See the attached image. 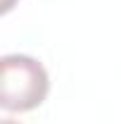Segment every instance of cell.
Returning <instances> with one entry per match:
<instances>
[{
    "label": "cell",
    "mask_w": 121,
    "mask_h": 124,
    "mask_svg": "<svg viewBox=\"0 0 121 124\" xmlns=\"http://www.w3.org/2000/svg\"><path fill=\"white\" fill-rule=\"evenodd\" d=\"M50 91L45 67L31 55H5L0 60V108L7 112H29L43 105Z\"/></svg>",
    "instance_id": "obj_1"
},
{
    "label": "cell",
    "mask_w": 121,
    "mask_h": 124,
    "mask_svg": "<svg viewBox=\"0 0 121 124\" xmlns=\"http://www.w3.org/2000/svg\"><path fill=\"white\" fill-rule=\"evenodd\" d=\"M12 5H14V0H2V12H10Z\"/></svg>",
    "instance_id": "obj_2"
},
{
    "label": "cell",
    "mask_w": 121,
    "mask_h": 124,
    "mask_svg": "<svg viewBox=\"0 0 121 124\" xmlns=\"http://www.w3.org/2000/svg\"><path fill=\"white\" fill-rule=\"evenodd\" d=\"M2 124H19V122H14V119H2Z\"/></svg>",
    "instance_id": "obj_3"
}]
</instances>
